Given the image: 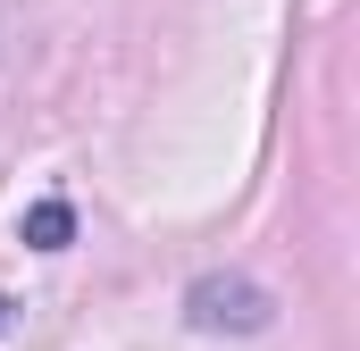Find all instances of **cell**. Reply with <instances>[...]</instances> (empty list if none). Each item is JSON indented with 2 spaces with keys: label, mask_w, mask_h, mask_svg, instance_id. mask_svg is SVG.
Here are the masks:
<instances>
[{
  "label": "cell",
  "mask_w": 360,
  "mask_h": 351,
  "mask_svg": "<svg viewBox=\"0 0 360 351\" xmlns=\"http://www.w3.org/2000/svg\"><path fill=\"white\" fill-rule=\"evenodd\" d=\"M184 318H193L201 335H218V326L252 335V326H269V293L243 284V276H201V284L184 293Z\"/></svg>",
  "instance_id": "6da1fadb"
},
{
  "label": "cell",
  "mask_w": 360,
  "mask_h": 351,
  "mask_svg": "<svg viewBox=\"0 0 360 351\" xmlns=\"http://www.w3.org/2000/svg\"><path fill=\"white\" fill-rule=\"evenodd\" d=\"M25 243H34V251H68V243H76V209H68V201H34V209H25Z\"/></svg>",
  "instance_id": "7a4b0ae2"
}]
</instances>
